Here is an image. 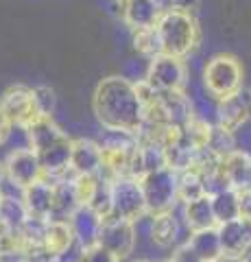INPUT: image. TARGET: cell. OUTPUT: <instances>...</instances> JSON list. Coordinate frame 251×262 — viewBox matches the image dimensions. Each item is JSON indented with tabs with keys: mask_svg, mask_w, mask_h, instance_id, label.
Listing matches in <instances>:
<instances>
[{
	"mask_svg": "<svg viewBox=\"0 0 251 262\" xmlns=\"http://www.w3.org/2000/svg\"><path fill=\"white\" fill-rule=\"evenodd\" d=\"M31 219V212L27 208L22 196L18 194H3L0 199V223L9 232H20Z\"/></svg>",
	"mask_w": 251,
	"mask_h": 262,
	"instance_id": "cell-20",
	"label": "cell"
},
{
	"mask_svg": "<svg viewBox=\"0 0 251 262\" xmlns=\"http://www.w3.org/2000/svg\"><path fill=\"white\" fill-rule=\"evenodd\" d=\"M90 208H92L103 221L111 219V214H114V199H111V179H107V177L101 175L99 190H96L94 199H92V203H90Z\"/></svg>",
	"mask_w": 251,
	"mask_h": 262,
	"instance_id": "cell-29",
	"label": "cell"
},
{
	"mask_svg": "<svg viewBox=\"0 0 251 262\" xmlns=\"http://www.w3.org/2000/svg\"><path fill=\"white\" fill-rule=\"evenodd\" d=\"M206 149L212 153L214 158L225 160L234 151H238L236 149V136H234V131L223 129L221 125H212V129H210V136H208Z\"/></svg>",
	"mask_w": 251,
	"mask_h": 262,
	"instance_id": "cell-25",
	"label": "cell"
},
{
	"mask_svg": "<svg viewBox=\"0 0 251 262\" xmlns=\"http://www.w3.org/2000/svg\"><path fill=\"white\" fill-rule=\"evenodd\" d=\"M55 190H57V182H53V179H48V177L31 184L29 188H24L22 199L27 203L31 216L51 221L53 208H55Z\"/></svg>",
	"mask_w": 251,
	"mask_h": 262,
	"instance_id": "cell-13",
	"label": "cell"
},
{
	"mask_svg": "<svg viewBox=\"0 0 251 262\" xmlns=\"http://www.w3.org/2000/svg\"><path fill=\"white\" fill-rule=\"evenodd\" d=\"M118 3H120V5H123V3H127V0H118Z\"/></svg>",
	"mask_w": 251,
	"mask_h": 262,
	"instance_id": "cell-42",
	"label": "cell"
},
{
	"mask_svg": "<svg viewBox=\"0 0 251 262\" xmlns=\"http://www.w3.org/2000/svg\"><path fill=\"white\" fill-rule=\"evenodd\" d=\"M162 262H173V260H162Z\"/></svg>",
	"mask_w": 251,
	"mask_h": 262,
	"instance_id": "cell-43",
	"label": "cell"
},
{
	"mask_svg": "<svg viewBox=\"0 0 251 262\" xmlns=\"http://www.w3.org/2000/svg\"><path fill=\"white\" fill-rule=\"evenodd\" d=\"M5 168H7V177L20 188H29L31 184L44 179L42 162H39L37 153L33 149H18L9 153Z\"/></svg>",
	"mask_w": 251,
	"mask_h": 262,
	"instance_id": "cell-9",
	"label": "cell"
},
{
	"mask_svg": "<svg viewBox=\"0 0 251 262\" xmlns=\"http://www.w3.org/2000/svg\"><path fill=\"white\" fill-rule=\"evenodd\" d=\"M206 194V186H203V177L197 168H188L179 173V201L184 203H190V201H197Z\"/></svg>",
	"mask_w": 251,
	"mask_h": 262,
	"instance_id": "cell-26",
	"label": "cell"
},
{
	"mask_svg": "<svg viewBox=\"0 0 251 262\" xmlns=\"http://www.w3.org/2000/svg\"><path fill=\"white\" fill-rule=\"evenodd\" d=\"M70 227L75 232V238L79 243L81 251L85 249H92L99 245V238H101V229H103V223L105 221L96 214V212L90 208V206H81L75 214L70 216Z\"/></svg>",
	"mask_w": 251,
	"mask_h": 262,
	"instance_id": "cell-12",
	"label": "cell"
},
{
	"mask_svg": "<svg viewBox=\"0 0 251 262\" xmlns=\"http://www.w3.org/2000/svg\"><path fill=\"white\" fill-rule=\"evenodd\" d=\"M216 116L218 122L223 129L227 131H238L242 125H247L251 120V103H249V94H234L230 98H223L218 101V107H216Z\"/></svg>",
	"mask_w": 251,
	"mask_h": 262,
	"instance_id": "cell-15",
	"label": "cell"
},
{
	"mask_svg": "<svg viewBox=\"0 0 251 262\" xmlns=\"http://www.w3.org/2000/svg\"><path fill=\"white\" fill-rule=\"evenodd\" d=\"M70 184H72V190H75L79 206H90L96 190H99L101 175H72Z\"/></svg>",
	"mask_w": 251,
	"mask_h": 262,
	"instance_id": "cell-27",
	"label": "cell"
},
{
	"mask_svg": "<svg viewBox=\"0 0 251 262\" xmlns=\"http://www.w3.org/2000/svg\"><path fill=\"white\" fill-rule=\"evenodd\" d=\"M238 203H240V219L245 223H251V190L238 192Z\"/></svg>",
	"mask_w": 251,
	"mask_h": 262,
	"instance_id": "cell-33",
	"label": "cell"
},
{
	"mask_svg": "<svg viewBox=\"0 0 251 262\" xmlns=\"http://www.w3.org/2000/svg\"><path fill=\"white\" fill-rule=\"evenodd\" d=\"M188 245L201 256L203 262H212L223 258V247H221V236H218V227H210V229H199L192 232Z\"/></svg>",
	"mask_w": 251,
	"mask_h": 262,
	"instance_id": "cell-22",
	"label": "cell"
},
{
	"mask_svg": "<svg viewBox=\"0 0 251 262\" xmlns=\"http://www.w3.org/2000/svg\"><path fill=\"white\" fill-rule=\"evenodd\" d=\"M0 262H3V258H0Z\"/></svg>",
	"mask_w": 251,
	"mask_h": 262,
	"instance_id": "cell-45",
	"label": "cell"
},
{
	"mask_svg": "<svg viewBox=\"0 0 251 262\" xmlns=\"http://www.w3.org/2000/svg\"><path fill=\"white\" fill-rule=\"evenodd\" d=\"M5 182H7V168H5V164H0V188H3Z\"/></svg>",
	"mask_w": 251,
	"mask_h": 262,
	"instance_id": "cell-36",
	"label": "cell"
},
{
	"mask_svg": "<svg viewBox=\"0 0 251 262\" xmlns=\"http://www.w3.org/2000/svg\"><path fill=\"white\" fill-rule=\"evenodd\" d=\"M99 245L105 247L107 251H111L116 258H127L129 253H133L135 247V227L131 221H125V219H116L111 216L103 223L101 229V238Z\"/></svg>",
	"mask_w": 251,
	"mask_h": 262,
	"instance_id": "cell-8",
	"label": "cell"
},
{
	"mask_svg": "<svg viewBox=\"0 0 251 262\" xmlns=\"http://www.w3.org/2000/svg\"><path fill=\"white\" fill-rule=\"evenodd\" d=\"M181 236V221L175 216V212L155 214L151 221V241L159 247H173Z\"/></svg>",
	"mask_w": 251,
	"mask_h": 262,
	"instance_id": "cell-21",
	"label": "cell"
},
{
	"mask_svg": "<svg viewBox=\"0 0 251 262\" xmlns=\"http://www.w3.org/2000/svg\"><path fill=\"white\" fill-rule=\"evenodd\" d=\"M33 101H35L39 118H51L55 107H57V96H55L53 90L46 88V85L33 88Z\"/></svg>",
	"mask_w": 251,
	"mask_h": 262,
	"instance_id": "cell-30",
	"label": "cell"
},
{
	"mask_svg": "<svg viewBox=\"0 0 251 262\" xmlns=\"http://www.w3.org/2000/svg\"><path fill=\"white\" fill-rule=\"evenodd\" d=\"M77 243L75 232L68 221H48L46 234H44V245L42 249L53 258H61L63 253H68L70 247Z\"/></svg>",
	"mask_w": 251,
	"mask_h": 262,
	"instance_id": "cell-17",
	"label": "cell"
},
{
	"mask_svg": "<svg viewBox=\"0 0 251 262\" xmlns=\"http://www.w3.org/2000/svg\"><path fill=\"white\" fill-rule=\"evenodd\" d=\"M171 260H173V262H203V260H201V256L190 247L188 243L179 245V247L173 251V258H171Z\"/></svg>",
	"mask_w": 251,
	"mask_h": 262,
	"instance_id": "cell-32",
	"label": "cell"
},
{
	"mask_svg": "<svg viewBox=\"0 0 251 262\" xmlns=\"http://www.w3.org/2000/svg\"><path fill=\"white\" fill-rule=\"evenodd\" d=\"M212 262H232V260H227V258H218V260H212Z\"/></svg>",
	"mask_w": 251,
	"mask_h": 262,
	"instance_id": "cell-38",
	"label": "cell"
},
{
	"mask_svg": "<svg viewBox=\"0 0 251 262\" xmlns=\"http://www.w3.org/2000/svg\"><path fill=\"white\" fill-rule=\"evenodd\" d=\"M164 9L159 0H127L123 3V20L133 33L144 29H155Z\"/></svg>",
	"mask_w": 251,
	"mask_h": 262,
	"instance_id": "cell-10",
	"label": "cell"
},
{
	"mask_svg": "<svg viewBox=\"0 0 251 262\" xmlns=\"http://www.w3.org/2000/svg\"><path fill=\"white\" fill-rule=\"evenodd\" d=\"M218 236H221L223 258L238 260V258H245L251 251V229L242 219L218 225Z\"/></svg>",
	"mask_w": 251,
	"mask_h": 262,
	"instance_id": "cell-11",
	"label": "cell"
},
{
	"mask_svg": "<svg viewBox=\"0 0 251 262\" xmlns=\"http://www.w3.org/2000/svg\"><path fill=\"white\" fill-rule=\"evenodd\" d=\"M68 262H81V256H79V258H75V260H68Z\"/></svg>",
	"mask_w": 251,
	"mask_h": 262,
	"instance_id": "cell-40",
	"label": "cell"
},
{
	"mask_svg": "<svg viewBox=\"0 0 251 262\" xmlns=\"http://www.w3.org/2000/svg\"><path fill=\"white\" fill-rule=\"evenodd\" d=\"M27 134H29V144H31V149H33L37 155L44 153V151H48V149H51V146H55V144L68 140L66 131H61L51 118H39V120H35L33 125L27 129Z\"/></svg>",
	"mask_w": 251,
	"mask_h": 262,
	"instance_id": "cell-18",
	"label": "cell"
},
{
	"mask_svg": "<svg viewBox=\"0 0 251 262\" xmlns=\"http://www.w3.org/2000/svg\"><path fill=\"white\" fill-rule=\"evenodd\" d=\"M212 208H214V216L216 223H232V221L240 219V203H238V192L227 188V190L218 192L212 196Z\"/></svg>",
	"mask_w": 251,
	"mask_h": 262,
	"instance_id": "cell-24",
	"label": "cell"
},
{
	"mask_svg": "<svg viewBox=\"0 0 251 262\" xmlns=\"http://www.w3.org/2000/svg\"><path fill=\"white\" fill-rule=\"evenodd\" d=\"M249 103H251V94H249Z\"/></svg>",
	"mask_w": 251,
	"mask_h": 262,
	"instance_id": "cell-44",
	"label": "cell"
},
{
	"mask_svg": "<svg viewBox=\"0 0 251 262\" xmlns=\"http://www.w3.org/2000/svg\"><path fill=\"white\" fill-rule=\"evenodd\" d=\"M184 225L192 232L199 229H210V227H218L216 216H214V208H212V196L203 194L197 201H190L184 206Z\"/></svg>",
	"mask_w": 251,
	"mask_h": 262,
	"instance_id": "cell-19",
	"label": "cell"
},
{
	"mask_svg": "<svg viewBox=\"0 0 251 262\" xmlns=\"http://www.w3.org/2000/svg\"><path fill=\"white\" fill-rule=\"evenodd\" d=\"M203 83L218 101L230 98L242 88V66L234 55H214L203 68Z\"/></svg>",
	"mask_w": 251,
	"mask_h": 262,
	"instance_id": "cell-4",
	"label": "cell"
},
{
	"mask_svg": "<svg viewBox=\"0 0 251 262\" xmlns=\"http://www.w3.org/2000/svg\"><path fill=\"white\" fill-rule=\"evenodd\" d=\"M201 0H171V9L184 11V13H194L199 9Z\"/></svg>",
	"mask_w": 251,
	"mask_h": 262,
	"instance_id": "cell-34",
	"label": "cell"
},
{
	"mask_svg": "<svg viewBox=\"0 0 251 262\" xmlns=\"http://www.w3.org/2000/svg\"><path fill=\"white\" fill-rule=\"evenodd\" d=\"M72 175H101L103 170V151L94 140H72Z\"/></svg>",
	"mask_w": 251,
	"mask_h": 262,
	"instance_id": "cell-14",
	"label": "cell"
},
{
	"mask_svg": "<svg viewBox=\"0 0 251 262\" xmlns=\"http://www.w3.org/2000/svg\"><path fill=\"white\" fill-rule=\"evenodd\" d=\"M81 262H120V258H116L114 253L101 247V245H96L92 249L81 251Z\"/></svg>",
	"mask_w": 251,
	"mask_h": 262,
	"instance_id": "cell-31",
	"label": "cell"
},
{
	"mask_svg": "<svg viewBox=\"0 0 251 262\" xmlns=\"http://www.w3.org/2000/svg\"><path fill=\"white\" fill-rule=\"evenodd\" d=\"M94 116L107 131L135 134L144 125V107L138 98L135 83L127 77H105L92 96Z\"/></svg>",
	"mask_w": 251,
	"mask_h": 262,
	"instance_id": "cell-1",
	"label": "cell"
},
{
	"mask_svg": "<svg viewBox=\"0 0 251 262\" xmlns=\"http://www.w3.org/2000/svg\"><path fill=\"white\" fill-rule=\"evenodd\" d=\"M11 129H13V122L9 120V116H7L3 110H0V144H3L7 138H9Z\"/></svg>",
	"mask_w": 251,
	"mask_h": 262,
	"instance_id": "cell-35",
	"label": "cell"
},
{
	"mask_svg": "<svg viewBox=\"0 0 251 262\" xmlns=\"http://www.w3.org/2000/svg\"><path fill=\"white\" fill-rule=\"evenodd\" d=\"M140 186L151 216L173 212L175 203L179 201V173L168 166L140 177Z\"/></svg>",
	"mask_w": 251,
	"mask_h": 262,
	"instance_id": "cell-3",
	"label": "cell"
},
{
	"mask_svg": "<svg viewBox=\"0 0 251 262\" xmlns=\"http://www.w3.org/2000/svg\"><path fill=\"white\" fill-rule=\"evenodd\" d=\"M133 262H149V260H133Z\"/></svg>",
	"mask_w": 251,
	"mask_h": 262,
	"instance_id": "cell-41",
	"label": "cell"
},
{
	"mask_svg": "<svg viewBox=\"0 0 251 262\" xmlns=\"http://www.w3.org/2000/svg\"><path fill=\"white\" fill-rule=\"evenodd\" d=\"M0 238H3V236H0ZM0 256H3V241H0Z\"/></svg>",
	"mask_w": 251,
	"mask_h": 262,
	"instance_id": "cell-39",
	"label": "cell"
},
{
	"mask_svg": "<svg viewBox=\"0 0 251 262\" xmlns=\"http://www.w3.org/2000/svg\"><path fill=\"white\" fill-rule=\"evenodd\" d=\"M111 199H114V214L116 219H125L135 223L147 212V201L140 186V179L135 177H118L111 179Z\"/></svg>",
	"mask_w": 251,
	"mask_h": 262,
	"instance_id": "cell-6",
	"label": "cell"
},
{
	"mask_svg": "<svg viewBox=\"0 0 251 262\" xmlns=\"http://www.w3.org/2000/svg\"><path fill=\"white\" fill-rule=\"evenodd\" d=\"M223 173L232 190H251V155L234 151L223 160Z\"/></svg>",
	"mask_w": 251,
	"mask_h": 262,
	"instance_id": "cell-16",
	"label": "cell"
},
{
	"mask_svg": "<svg viewBox=\"0 0 251 262\" xmlns=\"http://www.w3.org/2000/svg\"><path fill=\"white\" fill-rule=\"evenodd\" d=\"M79 201L72 190L70 179H61L57 182V190H55V208H53V216L51 221H70V216L79 210Z\"/></svg>",
	"mask_w": 251,
	"mask_h": 262,
	"instance_id": "cell-23",
	"label": "cell"
},
{
	"mask_svg": "<svg viewBox=\"0 0 251 262\" xmlns=\"http://www.w3.org/2000/svg\"><path fill=\"white\" fill-rule=\"evenodd\" d=\"M155 29L159 33L164 55L186 57L199 42V24L192 13L166 9Z\"/></svg>",
	"mask_w": 251,
	"mask_h": 262,
	"instance_id": "cell-2",
	"label": "cell"
},
{
	"mask_svg": "<svg viewBox=\"0 0 251 262\" xmlns=\"http://www.w3.org/2000/svg\"><path fill=\"white\" fill-rule=\"evenodd\" d=\"M232 262H251V253H247L245 258H238V260H232Z\"/></svg>",
	"mask_w": 251,
	"mask_h": 262,
	"instance_id": "cell-37",
	"label": "cell"
},
{
	"mask_svg": "<svg viewBox=\"0 0 251 262\" xmlns=\"http://www.w3.org/2000/svg\"><path fill=\"white\" fill-rule=\"evenodd\" d=\"M0 110H3L13 127L29 129L35 120H39V114L33 101V90L27 85H11L0 98Z\"/></svg>",
	"mask_w": 251,
	"mask_h": 262,
	"instance_id": "cell-7",
	"label": "cell"
},
{
	"mask_svg": "<svg viewBox=\"0 0 251 262\" xmlns=\"http://www.w3.org/2000/svg\"><path fill=\"white\" fill-rule=\"evenodd\" d=\"M133 48H135V51L140 53L142 57H149V59H153V57H157V55H164V51H162V42H159L157 29L135 31V33H133Z\"/></svg>",
	"mask_w": 251,
	"mask_h": 262,
	"instance_id": "cell-28",
	"label": "cell"
},
{
	"mask_svg": "<svg viewBox=\"0 0 251 262\" xmlns=\"http://www.w3.org/2000/svg\"><path fill=\"white\" fill-rule=\"evenodd\" d=\"M149 83L162 94L168 92H184L186 81H188V68L181 61V57L173 55H157L149 59L147 77Z\"/></svg>",
	"mask_w": 251,
	"mask_h": 262,
	"instance_id": "cell-5",
	"label": "cell"
}]
</instances>
